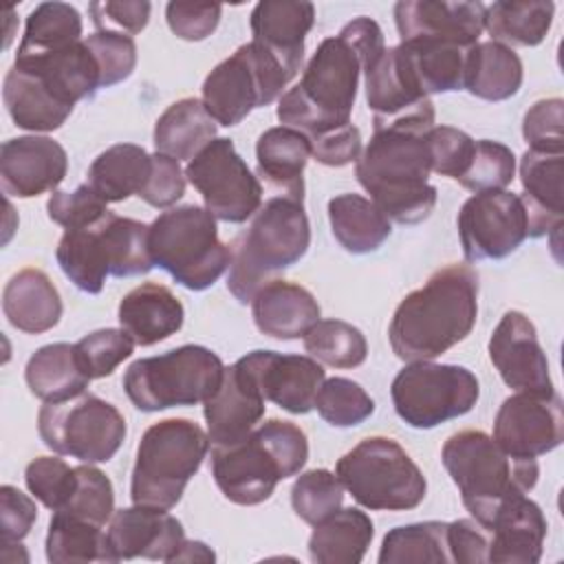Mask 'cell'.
I'll use <instances>...</instances> for the list:
<instances>
[{"instance_id":"54","label":"cell","mask_w":564,"mask_h":564,"mask_svg":"<svg viewBox=\"0 0 564 564\" xmlns=\"http://www.w3.org/2000/svg\"><path fill=\"white\" fill-rule=\"evenodd\" d=\"M106 205L108 203L101 196H97L90 185L84 183L73 192L55 189L46 200V212H48V218L59 227L77 229L106 216L110 212Z\"/></svg>"},{"instance_id":"21","label":"cell","mask_w":564,"mask_h":564,"mask_svg":"<svg viewBox=\"0 0 564 564\" xmlns=\"http://www.w3.org/2000/svg\"><path fill=\"white\" fill-rule=\"evenodd\" d=\"M394 24L401 42L443 40L471 48L485 31L482 2L403 0L394 4Z\"/></svg>"},{"instance_id":"55","label":"cell","mask_w":564,"mask_h":564,"mask_svg":"<svg viewBox=\"0 0 564 564\" xmlns=\"http://www.w3.org/2000/svg\"><path fill=\"white\" fill-rule=\"evenodd\" d=\"M185 178L187 176L181 170L176 159H170V156L156 152V154H152L150 176H148L143 189L139 192V198L156 209L172 207L185 194Z\"/></svg>"},{"instance_id":"23","label":"cell","mask_w":564,"mask_h":564,"mask_svg":"<svg viewBox=\"0 0 564 564\" xmlns=\"http://www.w3.org/2000/svg\"><path fill=\"white\" fill-rule=\"evenodd\" d=\"M264 397L238 364L225 368L218 390L203 403L209 443L231 445L249 436L264 416Z\"/></svg>"},{"instance_id":"32","label":"cell","mask_w":564,"mask_h":564,"mask_svg":"<svg viewBox=\"0 0 564 564\" xmlns=\"http://www.w3.org/2000/svg\"><path fill=\"white\" fill-rule=\"evenodd\" d=\"M397 51L423 95L463 88L469 48L443 40H405L397 44Z\"/></svg>"},{"instance_id":"26","label":"cell","mask_w":564,"mask_h":564,"mask_svg":"<svg viewBox=\"0 0 564 564\" xmlns=\"http://www.w3.org/2000/svg\"><path fill=\"white\" fill-rule=\"evenodd\" d=\"M564 154L527 150L520 159L522 205L527 212V238L546 236L564 220Z\"/></svg>"},{"instance_id":"33","label":"cell","mask_w":564,"mask_h":564,"mask_svg":"<svg viewBox=\"0 0 564 564\" xmlns=\"http://www.w3.org/2000/svg\"><path fill=\"white\" fill-rule=\"evenodd\" d=\"M2 99L13 123L31 132H53L62 128L73 112V108L44 88L33 73L18 66H11L4 75Z\"/></svg>"},{"instance_id":"36","label":"cell","mask_w":564,"mask_h":564,"mask_svg":"<svg viewBox=\"0 0 564 564\" xmlns=\"http://www.w3.org/2000/svg\"><path fill=\"white\" fill-rule=\"evenodd\" d=\"M522 62L518 53L500 42H478L467 51L465 84L474 97L505 101L522 86Z\"/></svg>"},{"instance_id":"19","label":"cell","mask_w":564,"mask_h":564,"mask_svg":"<svg viewBox=\"0 0 564 564\" xmlns=\"http://www.w3.org/2000/svg\"><path fill=\"white\" fill-rule=\"evenodd\" d=\"M489 359L502 381L518 392H555L549 359L533 322L520 311H507L489 339Z\"/></svg>"},{"instance_id":"39","label":"cell","mask_w":564,"mask_h":564,"mask_svg":"<svg viewBox=\"0 0 564 564\" xmlns=\"http://www.w3.org/2000/svg\"><path fill=\"white\" fill-rule=\"evenodd\" d=\"M328 220L335 240L348 253L377 251L390 236L392 227L383 212L366 196L339 194L328 200Z\"/></svg>"},{"instance_id":"41","label":"cell","mask_w":564,"mask_h":564,"mask_svg":"<svg viewBox=\"0 0 564 564\" xmlns=\"http://www.w3.org/2000/svg\"><path fill=\"white\" fill-rule=\"evenodd\" d=\"M555 4L549 0H500L485 7V29L491 42L505 46H538L553 22Z\"/></svg>"},{"instance_id":"35","label":"cell","mask_w":564,"mask_h":564,"mask_svg":"<svg viewBox=\"0 0 564 564\" xmlns=\"http://www.w3.org/2000/svg\"><path fill=\"white\" fill-rule=\"evenodd\" d=\"M372 520L355 509H337L313 527L308 555L317 564H359L372 542Z\"/></svg>"},{"instance_id":"50","label":"cell","mask_w":564,"mask_h":564,"mask_svg":"<svg viewBox=\"0 0 564 564\" xmlns=\"http://www.w3.org/2000/svg\"><path fill=\"white\" fill-rule=\"evenodd\" d=\"M26 489L51 511L62 509L75 491L77 474L75 467H68L64 458L57 456H37L24 469Z\"/></svg>"},{"instance_id":"47","label":"cell","mask_w":564,"mask_h":564,"mask_svg":"<svg viewBox=\"0 0 564 564\" xmlns=\"http://www.w3.org/2000/svg\"><path fill=\"white\" fill-rule=\"evenodd\" d=\"M516 174V156L513 150L500 141L480 139L474 145L471 161L458 183L478 194L489 189H505Z\"/></svg>"},{"instance_id":"42","label":"cell","mask_w":564,"mask_h":564,"mask_svg":"<svg viewBox=\"0 0 564 564\" xmlns=\"http://www.w3.org/2000/svg\"><path fill=\"white\" fill-rule=\"evenodd\" d=\"M79 40H84L79 11L66 2H42L26 18L15 57L53 53Z\"/></svg>"},{"instance_id":"4","label":"cell","mask_w":564,"mask_h":564,"mask_svg":"<svg viewBox=\"0 0 564 564\" xmlns=\"http://www.w3.org/2000/svg\"><path fill=\"white\" fill-rule=\"evenodd\" d=\"M361 73L364 59L341 33L322 40L302 79L278 99L280 123L308 139L348 126Z\"/></svg>"},{"instance_id":"56","label":"cell","mask_w":564,"mask_h":564,"mask_svg":"<svg viewBox=\"0 0 564 564\" xmlns=\"http://www.w3.org/2000/svg\"><path fill=\"white\" fill-rule=\"evenodd\" d=\"M220 4L198 2H170L165 7V20L170 31L187 42H200L209 37L220 22Z\"/></svg>"},{"instance_id":"22","label":"cell","mask_w":564,"mask_h":564,"mask_svg":"<svg viewBox=\"0 0 564 564\" xmlns=\"http://www.w3.org/2000/svg\"><path fill=\"white\" fill-rule=\"evenodd\" d=\"M106 533L115 562L134 557L170 562L185 540L183 524L174 516L143 505L115 511Z\"/></svg>"},{"instance_id":"14","label":"cell","mask_w":564,"mask_h":564,"mask_svg":"<svg viewBox=\"0 0 564 564\" xmlns=\"http://www.w3.org/2000/svg\"><path fill=\"white\" fill-rule=\"evenodd\" d=\"M390 397L401 421L416 430H432L467 414L480 397V383L465 366L410 361L394 377Z\"/></svg>"},{"instance_id":"1","label":"cell","mask_w":564,"mask_h":564,"mask_svg":"<svg viewBox=\"0 0 564 564\" xmlns=\"http://www.w3.org/2000/svg\"><path fill=\"white\" fill-rule=\"evenodd\" d=\"M476 317V271L467 264H447L399 302L388 326L390 348L403 361H432L463 341Z\"/></svg>"},{"instance_id":"52","label":"cell","mask_w":564,"mask_h":564,"mask_svg":"<svg viewBox=\"0 0 564 564\" xmlns=\"http://www.w3.org/2000/svg\"><path fill=\"white\" fill-rule=\"evenodd\" d=\"M522 137L529 150L564 154V101L560 97L535 101L522 119Z\"/></svg>"},{"instance_id":"58","label":"cell","mask_w":564,"mask_h":564,"mask_svg":"<svg viewBox=\"0 0 564 564\" xmlns=\"http://www.w3.org/2000/svg\"><path fill=\"white\" fill-rule=\"evenodd\" d=\"M37 520V507L33 498L22 494L13 485L0 487V533L2 544L20 542L29 535L33 522Z\"/></svg>"},{"instance_id":"24","label":"cell","mask_w":564,"mask_h":564,"mask_svg":"<svg viewBox=\"0 0 564 564\" xmlns=\"http://www.w3.org/2000/svg\"><path fill=\"white\" fill-rule=\"evenodd\" d=\"M487 562L491 564H535L542 557L546 518L538 502L527 496L507 500L489 527Z\"/></svg>"},{"instance_id":"38","label":"cell","mask_w":564,"mask_h":564,"mask_svg":"<svg viewBox=\"0 0 564 564\" xmlns=\"http://www.w3.org/2000/svg\"><path fill=\"white\" fill-rule=\"evenodd\" d=\"M152 167V154L134 143H117L104 150L86 172V185L106 203L139 196Z\"/></svg>"},{"instance_id":"49","label":"cell","mask_w":564,"mask_h":564,"mask_svg":"<svg viewBox=\"0 0 564 564\" xmlns=\"http://www.w3.org/2000/svg\"><path fill=\"white\" fill-rule=\"evenodd\" d=\"M75 474V491L68 498V502L57 511H66L106 527V522H110L115 513V489L110 478L101 469L93 467V463L77 465Z\"/></svg>"},{"instance_id":"30","label":"cell","mask_w":564,"mask_h":564,"mask_svg":"<svg viewBox=\"0 0 564 564\" xmlns=\"http://www.w3.org/2000/svg\"><path fill=\"white\" fill-rule=\"evenodd\" d=\"M117 317L137 346H152L181 330L185 311L167 286L143 282L123 295Z\"/></svg>"},{"instance_id":"27","label":"cell","mask_w":564,"mask_h":564,"mask_svg":"<svg viewBox=\"0 0 564 564\" xmlns=\"http://www.w3.org/2000/svg\"><path fill=\"white\" fill-rule=\"evenodd\" d=\"M319 304L313 293L289 280H271L251 297L256 328L273 339H300L319 322Z\"/></svg>"},{"instance_id":"25","label":"cell","mask_w":564,"mask_h":564,"mask_svg":"<svg viewBox=\"0 0 564 564\" xmlns=\"http://www.w3.org/2000/svg\"><path fill=\"white\" fill-rule=\"evenodd\" d=\"M315 22V7L306 0H262L251 11L253 42L273 53L293 75L304 59V40Z\"/></svg>"},{"instance_id":"7","label":"cell","mask_w":564,"mask_h":564,"mask_svg":"<svg viewBox=\"0 0 564 564\" xmlns=\"http://www.w3.org/2000/svg\"><path fill=\"white\" fill-rule=\"evenodd\" d=\"M150 225L108 212L99 220L66 229L57 242V264L84 293L97 295L108 275H145L154 262L148 247Z\"/></svg>"},{"instance_id":"18","label":"cell","mask_w":564,"mask_h":564,"mask_svg":"<svg viewBox=\"0 0 564 564\" xmlns=\"http://www.w3.org/2000/svg\"><path fill=\"white\" fill-rule=\"evenodd\" d=\"M236 364L251 377L264 401H271L291 414L311 412L326 379L322 364L311 355L253 350Z\"/></svg>"},{"instance_id":"28","label":"cell","mask_w":564,"mask_h":564,"mask_svg":"<svg viewBox=\"0 0 564 564\" xmlns=\"http://www.w3.org/2000/svg\"><path fill=\"white\" fill-rule=\"evenodd\" d=\"M13 66L33 73L44 88L70 108L82 99H90L101 88L99 68L84 40L53 53L15 57Z\"/></svg>"},{"instance_id":"9","label":"cell","mask_w":564,"mask_h":564,"mask_svg":"<svg viewBox=\"0 0 564 564\" xmlns=\"http://www.w3.org/2000/svg\"><path fill=\"white\" fill-rule=\"evenodd\" d=\"M154 267L189 291L209 289L231 262V247L220 242L216 218L198 205L170 207L148 231Z\"/></svg>"},{"instance_id":"53","label":"cell","mask_w":564,"mask_h":564,"mask_svg":"<svg viewBox=\"0 0 564 564\" xmlns=\"http://www.w3.org/2000/svg\"><path fill=\"white\" fill-rule=\"evenodd\" d=\"M474 145L476 141L458 128H452V126L430 128L427 150H430L432 172L458 181L471 161Z\"/></svg>"},{"instance_id":"13","label":"cell","mask_w":564,"mask_h":564,"mask_svg":"<svg viewBox=\"0 0 564 564\" xmlns=\"http://www.w3.org/2000/svg\"><path fill=\"white\" fill-rule=\"evenodd\" d=\"M37 432L44 445L59 456L106 463L126 438V419L112 403L82 392L66 401L44 403L37 414Z\"/></svg>"},{"instance_id":"51","label":"cell","mask_w":564,"mask_h":564,"mask_svg":"<svg viewBox=\"0 0 564 564\" xmlns=\"http://www.w3.org/2000/svg\"><path fill=\"white\" fill-rule=\"evenodd\" d=\"M84 42L99 68L101 88L115 86L132 75L137 66V44L132 35L119 31H95L84 37Z\"/></svg>"},{"instance_id":"34","label":"cell","mask_w":564,"mask_h":564,"mask_svg":"<svg viewBox=\"0 0 564 564\" xmlns=\"http://www.w3.org/2000/svg\"><path fill=\"white\" fill-rule=\"evenodd\" d=\"M154 148L176 161H192L216 139V121L203 106V99L183 97L167 106L154 123Z\"/></svg>"},{"instance_id":"43","label":"cell","mask_w":564,"mask_h":564,"mask_svg":"<svg viewBox=\"0 0 564 564\" xmlns=\"http://www.w3.org/2000/svg\"><path fill=\"white\" fill-rule=\"evenodd\" d=\"M379 562L381 564L452 562L449 546H447V522L427 520V522L394 527L383 538Z\"/></svg>"},{"instance_id":"2","label":"cell","mask_w":564,"mask_h":564,"mask_svg":"<svg viewBox=\"0 0 564 564\" xmlns=\"http://www.w3.org/2000/svg\"><path fill=\"white\" fill-rule=\"evenodd\" d=\"M432 172L427 132L388 126L375 128L361 150L355 176L388 220L416 225L430 218L438 192L427 183Z\"/></svg>"},{"instance_id":"57","label":"cell","mask_w":564,"mask_h":564,"mask_svg":"<svg viewBox=\"0 0 564 564\" xmlns=\"http://www.w3.org/2000/svg\"><path fill=\"white\" fill-rule=\"evenodd\" d=\"M152 4L145 0H106L90 2L88 13L97 31H119L137 35L148 26Z\"/></svg>"},{"instance_id":"3","label":"cell","mask_w":564,"mask_h":564,"mask_svg":"<svg viewBox=\"0 0 564 564\" xmlns=\"http://www.w3.org/2000/svg\"><path fill=\"white\" fill-rule=\"evenodd\" d=\"M209 460L223 496L253 507L269 500L280 480L300 474L308 460V441L295 423L269 419L238 443L212 445Z\"/></svg>"},{"instance_id":"15","label":"cell","mask_w":564,"mask_h":564,"mask_svg":"<svg viewBox=\"0 0 564 564\" xmlns=\"http://www.w3.org/2000/svg\"><path fill=\"white\" fill-rule=\"evenodd\" d=\"M185 176L216 220L245 223L262 205V183L225 137L205 145L187 163Z\"/></svg>"},{"instance_id":"48","label":"cell","mask_w":564,"mask_h":564,"mask_svg":"<svg viewBox=\"0 0 564 564\" xmlns=\"http://www.w3.org/2000/svg\"><path fill=\"white\" fill-rule=\"evenodd\" d=\"M134 346V339L123 328H101L84 335L75 344V355L90 379H101L110 377L132 355Z\"/></svg>"},{"instance_id":"17","label":"cell","mask_w":564,"mask_h":564,"mask_svg":"<svg viewBox=\"0 0 564 564\" xmlns=\"http://www.w3.org/2000/svg\"><path fill=\"white\" fill-rule=\"evenodd\" d=\"M494 441L518 458H538L564 441V405L557 392H516L494 421Z\"/></svg>"},{"instance_id":"6","label":"cell","mask_w":564,"mask_h":564,"mask_svg":"<svg viewBox=\"0 0 564 564\" xmlns=\"http://www.w3.org/2000/svg\"><path fill=\"white\" fill-rule=\"evenodd\" d=\"M311 245V225L304 205L271 196L251 216V223L231 245L227 275L229 293L247 304L273 275L304 258Z\"/></svg>"},{"instance_id":"40","label":"cell","mask_w":564,"mask_h":564,"mask_svg":"<svg viewBox=\"0 0 564 564\" xmlns=\"http://www.w3.org/2000/svg\"><path fill=\"white\" fill-rule=\"evenodd\" d=\"M46 560L53 564L115 562L104 524L66 511H53L46 533Z\"/></svg>"},{"instance_id":"31","label":"cell","mask_w":564,"mask_h":564,"mask_svg":"<svg viewBox=\"0 0 564 564\" xmlns=\"http://www.w3.org/2000/svg\"><path fill=\"white\" fill-rule=\"evenodd\" d=\"M2 311L9 324L22 333L40 335L57 326L62 297L42 269H22L4 284Z\"/></svg>"},{"instance_id":"20","label":"cell","mask_w":564,"mask_h":564,"mask_svg":"<svg viewBox=\"0 0 564 564\" xmlns=\"http://www.w3.org/2000/svg\"><path fill=\"white\" fill-rule=\"evenodd\" d=\"M66 170L68 154L51 137H15L0 148V183L7 196L33 198L55 192Z\"/></svg>"},{"instance_id":"61","label":"cell","mask_w":564,"mask_h":564,"mask_svg":"<svg viewBox=\"0 0 564 564\" xmlns=\"http://www.w3.org/2000/svg\"><path fill=\"white\" fill-rule=\"evenodd\" d=\"M214 551L198 540H183L178 551L172 555L170 562H214Z\"/></svg>"},{"instance_id":"5","label":"cell","mask_w":564,"mask_h":564,"mask_svg":"<svg viewBox=\"0 0 564 564\" xmlns=\"http://www.w3.org/2000/svg\"><path fill=\"white\" fill-rule=\"evenodd\" d=\"M441 460L465 509L485 529L507 500L527 496L540 476L535 458L511 456L480 430L452 434L441 449Z\"/></svg>"},{"instance_id":"10","label":"cell","mask_w":564,"mask_h":564,"mask_svg":"<svg viewBox=\"0 0 564 564\" xmlns=\"http://www.w3.org/2000/svg\"><path fill=\"white\" fill-rule=\"evenodd\" d=\"M223 359L196 344H185L156 357L137 359L123 375V390L141 412L205 403L220 386Z\"/></svg>"},{"instance_id":"45","label":"cell","mask_w":564,"mask_h":564,"mask_svg":"<svg viewBox=\"0 0 564 564\" xmlns=\"http://www.w3.org/2000/svg\"><path fill=\"white\" fill-rule=\"evenodd\" d=\"M315 408L319 416L335 427H355L375 412L372 397L352 379L330 377L324 379Z\"/></svg>"},{"instance_id":"37","label":"cell","mask_w":564,"mask_h":564,"mask_svg":"<svg viewBox=\"0 0 564 564\" xmlns=\"http://www.w3.org/2000/svg\"><path fill=\"white\" fill-rule=\"evenodd\" d=\"M29 390L44 403L66 401L86 392L90 377L82 370L75 344H46L37 348L24 368Z\"/></svg>"},{"instance_id":"44","label":"cell","mask_w":564,"mask_h":564,"mask_svg":"<svg viewBox=\"0 0 564 564\" xmlns=\"http://www.w3.org/2000/svg\"><path fill=\"white\" fill-rule=\"evenodd\" d=\"M304 350L319 364L333 368H357L366 361L364 333L344 319H319L304 335Z\"/></svg>"},{"instance_id":"29","label":"cell","mask_w":564,"mask_h":564,"mask_svg":"<svg viewBox=\"0 0 564 564\" xmlns=\"http://www.w3.org/2000/svg\"><path fill=\"white\" fill-rule=\"evenodd\" d=\"M258 181L282 198L304 203V167L311 159V139L289 126L264 130L256 143Z\"/></svg>"},{"instance_id":"59","label":"cell","mask_w":564,"mask_h":564,"mask_svg":"<svg viewBox=\"0 0 564 564\" xmlns=\"http://www.w3.org/2000/svg\"><path fill=\"white\" fill-rule=\"evenodd\" d=\"M361 154V132L348 123L326 134L311 139V156L328 167H344L357 161Z\"/></svg>"},{"instance_id":"11","label":"cell","mask_w":564,"mask_h":564,"mask_svg":"<svg viewBox=\"0 0 564 564\" xmlns=\"http://www.w3.org/2000/svg\"><path fill=\"white\" fill-rule=\"evenodd\" d=\"M344 489L366 509L408 511L423 502L427 482L410 454L388 436H368L335 467Z\"/></svg>"},{"instance_id":"12","label":"cell","mask_w":564,"mask_h":564,"mask_svg":"<svg viewBox=\"0 0 564 564\" xmlns=\"http://www.w3.org/2000/svg\"><path fill=\"white\" fill-rule=\"evenodd\" d=\"M295 75L264 46L247 42L223 59L203 82V106L225 128L240 123L251 110L282 97Z\"/></svg>"},{"instance_id":"16","label":"cell","mask_w":564,"mask_h":564,"mask_svg":"<svg viewBox=\"0 0 564 564\" xmlns=\"http://www.w3.org/2000/svg\"><path fill=\"white\" fill-rule=\"evenodd\" d=\"M527 229L524 205L507 189L478 192L458 212V236L467 262L511 256L524 242Z\"/></svg>"},{"instance_id":"8","label":"cell","mask_w":564,"mask_h":564,"mask_svg":"<svg viewBox=\"0 0 564 564\" xmlns=\"http://www.w3.org/2000/svg\"><path fill=\"white\" fill-rule=\"evenodd\" d=\"M207 452L209 436L189 419H163L150 425L139 441L132 467V505L163 511L176 507Z\"/></svg>"},{"instance_id":"46","label":"cell","mask_w":564,"mask_h":564,"mask_svg":"<svg viewBox=\"0 0 564 564\" xmlns=\"http://www.w3.org/2000/svg\"><path fill=\"white\" fill-rule=\"evenodd\" d=\"M344 502V485L328 469H308L291 487V507L306 524H317Z\"/></svg>"},{"instance_id":"60","label":"cell","mask_w":564,"mask_h":564,"mask_svg":"<svg viewBox=\"0 0 564 564\" xmlns=\"http://www.w3.org/2000/svg\"><path fill=\"white\" fill-rule=\"evenodd\" d=\"M447 546L452 562L482 564L487 562L489 533L474 518H460L447 522Z\"/></svg>"}]
</instances>
